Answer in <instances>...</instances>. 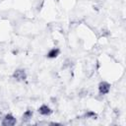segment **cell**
I'll return each instance as SVG.
<instances>
[{"label":"cell","mask_w":126,"mask_h":126,"mask_svg":"<svg viewBox=\"0 0 126 126\" xmlns=\"http://www.w3.org/2000/svg\"><path fill=\"white\" fill-rule=\"evenodd\" d=\"M16 118L12 114H7L2 120V125L3 126H13L16 124Z\"/></svg>","instance_id":"1"},{"label":"cell","mask_w":126,"mask_h":126,"mask_svg":"<svg viewBox=\"0 0 126 126\" xmlns=\"http://www.w3.org/2000/svg\"><path fill=\"white\" fill-rule=\"evenodd\" d=\"M13 78L17 81H25L27 79L26 71L24 69H17L13 74Z\"/></svg>","instance_id":"2"},{"label":"cell","mask_w":126,"mask_h":126,"mask_svg":"<svg viewBox=\"0 0 126 126\" xmlns=\"http://www.w3.org/2000/svg\"><path fill=\"white\" fill-rule=\"evenodd\" d=\"M98 91L100 94H106L110 91V85L107 82H101L98 85Z\"/></svg>","instance_id":"3"},{"label":"cell","mask_w":126,"mask_h":126,"mask_svg":"<svg viewBox=\"0 0 126 126\" xmlns=\"http://www.w3.org/2000/svg\"><path fill=\"white\" fill-rule=\"evenodd\" d=\"M38 112L42 115H49L51 113V109L46 105V104H43L41 105L39 108H38Z\"/></svg>","instance_id":"4"},{"label":"cell","mask_w":126,"mask_h":126,"mask_svg":"<svg viewBox=\"0 0 126 126\" xmlns=\"http://www.w3.org/2000/svg\"><path fill=\"white\" fill-rule=\"evenodd\" d=\"M59 53H60L59 48H52V49H50V50L48 51L47 57H48V58H55V57H57V56L59 55Z\"/></svg>","instance_id":"5"},{"label":"cell","mask_w":126,"mask_h":126,"mask_svg":"<svg viewBox=\"0 0 126 126\" xmlns=\"http://www.w3.org/2000/svg\"><path fill=\"white\" fill-rule=\"evenodd\" d=\"M32 110H30V109H28V110H26L25 111V113L23 114V121H29L31 118H32Z\"/></svg>","instance_id":"6"},{"label":"cell","mask_w":126,"mask_h":126,"mask_svg":"<svg viewBox=\"0 0 126 126\" xmlns=\"http://www.w3.org/2000/svg\"><path fill=\"white\" fill-rule=\"evenodd\" d=\"M85 116L89 118V117H95L96 115H95V113H94V112H92V111H89V112H87V113H86V115H85Z\"/></svg>","instance_id":"7"}]
</instances>
